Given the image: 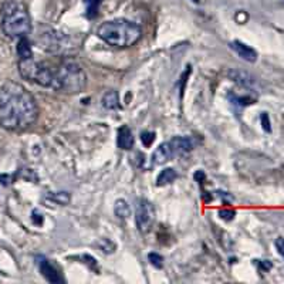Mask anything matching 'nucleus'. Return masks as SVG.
<instances>
[{
    "label": "nucleus",
    "mask_w": 284,
    "mask_h": 284,
    "mask_svg": "<svg viewBox=\"0 0 284 284\" xmlns=\"http://www.w3.org/2000/svg\"><path fill=\"white\" fill-rule=\"evenodd\" d=\"M37 118V103L27 88L16 81H7L0 87V125L5 130H29Z\"/></svg>",
    "instance_id": "obj_1"
},
{
    "label": "nucleus",
    "mask_w": 284,
    "mask_h": 284,
    "mask_svg": "<svg viewBox=\"0 0 284 284\" xmlns=\"http://www.w3.org/2000/svg\"><path fill=\"white\" fill-rule=\"evenodd\" d=\"M98 37L115 49H128L142 38V29L127 19H114L105 22L97 30Z\"/></svg>",
    "instance_id": "obj_2"
},
{
    "label": "nucleus",
    "mask_w": 284,
    "mask_h": 284,
    "mask_svg": "<svg viewBox=\"0 0 284 284\" xmlns=\"http://www.w3.org/2000/svg\"><path fill=\"white\" fill-rule=\"evenodd\" d=\"M2 30L10 38L27 37L31 31L30 14L22 0H6L3 3Z\"/></svg>",
    "instance_id": "obj_3"
},
{
    "label": "nucleus",
    "mask_w": 284,
    "mask_h": 284,
    "mask_svg": "<svg viewBox=\"0 0 284 284\" xmlns=\"http://www.w3.org/2000/svg\"><path fill=\"white\" fill-rule=\"evenodd\" d=\"M87 86V74L78 63L67 60L54 67L51 88L66 94L81 93Z\"/></svg>",
    "instance_id": "obj_4"
},
{
    "label": "nucleus",
    "mask_w": 284,
    "mask_h": 284,
    "mask_svg": "<svg viewBox=\"0 0 284 284\" xmlns=\"http://www.w3.org/2000/svg\"><path fill=\"white\" fill-rule=\"evenodd\" d=\"M19 71L20 75L27 81L36 83L38 86L51 88L53 75H54V67L50 66L49 63L37 62L34 57L20 58Z\"/></svg>",
    "instance_id": "obj_5"
},
{
    "label": "nucleus",
    "mask_w": 284,
    "mask_h": 284,
    "mask_svg": "<svg viewBox=\"0 0 284 284\" xmlns=\"http://www.w3.org/2000/svg\"><path fill=\"white\" fill-rule=\"evenodd\" d=\"M155 217H156V212H155L154 205L147 199H141L135 209V223L138 230L141 233L151 232V229L154 228Z\"/></svg>",
    "instance_id": "obj_6"
},
{
    "label": "nucleus",
    "mask_w": 284,
    "mask_h": 284,
    "mask_svg": "<svg viewBox=\"0 0 284 284\" xmlns=\"http://www.w3.org/2000/svg\"><path fill=\"white\" fill-rule=\"evenodd\" d=\"M36 260H37L38 270H40V273H42V276H43L49 283H53V284L64 283V278L62 277V274H60V272H58V269H57L56 266L53 265L47 257H44V256H37V259Z\"/></svg>",
    "instance_id": "obj_7"
},
{
    "label": "nucleus",
    "mask_w": 284,
    "mask_h": 284,
    "mask_svg": "<svg viewBox=\"0 0 284 284\" xmlns=\"http://www.w3.org/2000/svg\"><path fill=\"white\" fill-rule=\"evenodd\" d=\"M229 46H230V49L233 50L236 54L240 57V58H243V60H246V62L249 63H254L257 60V51L254 49H252L250 46L241 43L239 40L232 42Z\"/></svg>",
    "instance_id": "obj_8"
},
{
    "label": "nucleus",
    "mask_w": 284,
    "mask_h": 284,
    "mask_svg": "<svg viewBox=\"0 0 284 284\" xmlns=\"http://www.w3.org/2000/svg\"><path fill=\"white\" fill-rule=\"evenodd\" d=\"M175 154H173V149L171 147L169 141L161 144L158 148L155 149L154 154H152V164L154 165H164L168 161H171Z\"/></svg>",
    "instance_id": "obj_9"
},
{
    "label": "nucleus",
    "mask_w": 284,
    "mask_h": 284,
    "mask_svg": "<svg viewBox=\"0 0 284 284\" xmlns=\"http://www.w3.org/2000/svg\"><path fill=\"white\" fill-rule=\"evenodd\" d=\"M171 147L173 149V154L175 156L176 155H184L186 152H189L192 148H193V142H192L191 138H188V136H175L172 138L171 141Z\"/></svg>",
    "instance_id": "obj_10"
},
{
    "label": "nucleus",
    "mask_w": 284,
    "mask_h": 284,
    "mask_svg": "<svg viewBox=\"0 0 284 284\" xmlns=\"http://www.w3.org/2000/svg\"><path fill=\"white\" fill-rule=\"evenodd\" d=\"M118 147L121 149H125V151L134 147V135H132L130 127H127V125H124L118 130Z\"/></svg>",
    "instance_id": "obj_11"
},
{
    "label": "nucleus",
    "mask_w": 284,
    "mask_h": 284,
    "mask_svg": "<svg viewBox=\"0 0 284 284\" xmlns=\"http://www.w3.org/2000/svg\"><path fill=\"white\" fill-rule=\"evenodd\" d=\"M103 105L107 110H118L119 108V97H118L117 91H114V90L107 91L103 97Z\"/></svg>",
    "instance_id": "obj_12"
},
{
    "label": "nucleus",
    "mask_w": 284,
    "mask_h": 284,
    "mask_svg": "<svg viewBox=\"0 0 284 284\" xmlns=\"http://www.w3.org/2000/svg\"><path fill=\"white\" fill-rule=\"evenodd\" d=\"M178 178V175L176 172L173 171L172 168H167V169H164L161 173H159V176H158V179H156V185L158 186H165L169 185V184H172L173 180Z\"/></svg>",
    "instance_id": "obj_13"
},
{
    "label": "nucleus",
    "mask_w": 284,
    "mask_h": 284,
    "mask_svg": "<svg viewBox=\"0 0 284 284\" xmlns=\"http://www.w3.org/2000/svg\"><path fill=\"white\" fill-rule=\"evenodd\" d=\"M114 212L119 219H127V217L131 215V208L127 200L124 199H118L115 202V206H114Z\"/></svg>",
    "instance_id": "obj_14"
},
{
    "label": "nucleus",
    "mask_w": 284,
    "mask_h": 284,
    "mask_svg": "<svg viewBox=\"0 0 284 284\" xmlns=\"http://www.w3.org/2000/svg\"><path fill=\"white\" fill-rule=\"evenodd\" d=\"M17 54L20 58H27V57H33V51H31L30 42L27 37L19 38V44H17Z\"/></svg>",
    "instance_id": "obj_15"
},
{
    "label": "nucleus",
    "mask_w": 284,
    "mask_h": 284,
    "mask_svg": "<svg viewBox=\"0 0 284 284\" xmlns=\"http://www.w3.org/2000/svg\"><path fill=\"white\" fill-rule=\"evenodd\" d=\"M87 5V17L88 19H94L98 14L99 5L103 0H84Z\"/></svg>",
    "instance_id": "obj_16"
},
{
    "label": "nucleus",
    "mask_w": 284,
    "mask_h": 284,
    "mask_svg": "<svg viewBox=\"0 0 284 284\" xmlns=\"http://www.w3.org/2000/svg\"><path fill=\"white\" fill-rule=\"evenodd\" d=\"M148 260L151 261V265L156 267V269H162V266H164V257H162L161 254L149 253Z\"/></svg>",
    "instance_id": "obj_17"
},
{
    "label": "nucleus",
    "mask_w": 284,
    "mask_h": 284,
    "mask_svg": "<svg viewBox=\"0 0 284 284\" xmlns=\"http://www.w3.org/2000/svg\"><path fill=\"white\" fill-rule=\"evenodd\" d=\"M51 199L58 205H67L70 202V196H68L66 192H58V193H54L51 195Z\"/></svg>",
    "instance_id": "obj_18"
},
{
    "label": "nucleus",
    "mask_w": 284,
    "mask_h": 284,
    "mask_svg": "<svg viewBox=\"0 0 284 284\" xmlns=\"http://www.w3.org/2000/svg\"><path fill=\"white\" fill-rule=\"evenodd\" d=\"M141 139H142V142H144V145H145V147H151V145H152V142H154V139H155V134L154 132H142Z\"/></svg>",
    "instance_id": "obj_19"
},
{
    "label": "nucleus",
    "mask_w": 284,
    "mask_h": 284,
    "mask_svg": "<svg viewBox=\"0 0 284 284\" xmlns=\"http://www.w3.org/2000/svg\"><path fill=\"white\" fill-rule=\"evenodd\" d=\"M219 215H220V217H222L223 220H232V219L235 217L236 212L232 209H223L219 212Z\"/></svg>",
    "instance_id": "obj_20"
},
{
    "label": "nucleus",
    "mask_w": 284,
    "mask_h": 284,
    "mask_svg": "<svg viewBox=\"0 0 284 284\" xmlns=\"http://www.w3.org/2000/svg\"><path fill=\"white\" fill-rule=\"evenodd\" d=\"M274 245H276V249H277L278 254H280V256H281L284 260V239L283 237H278V239H276V243H274Z\"/></svg>",
    "instance_id": "obj_21"
},
{
    "label": "nucleus",
    "mask_w": 284,
    "mask_h": 284,
    "mask_svg": "<svg viewBox=\"0 0 284 284\" xmlns=\"http://www.w3.org/2000/svg\"><path fill=\"white\" fill-rule=\"evenodd\" d=\"M261 123H263V128H265L266 131H270V119H269L266 112L261 114Z\"/></svg>",
    "instance_id": "obj_22"
},
{
    "label": "nucleus",
    "mask_w": 284,
    "mask_h": 284,
    "mask_svg": "<svg viewBox=\"0 0 284 284\" xmlns=\"http://www.w3.org/2000/svg\"><path fill=\"white\" fill-rule=\"evenodd\" d=\"M193 2H198V0H193Z\"/></svg>",
    "instance_id": "obj_23"
}]
</instances>
